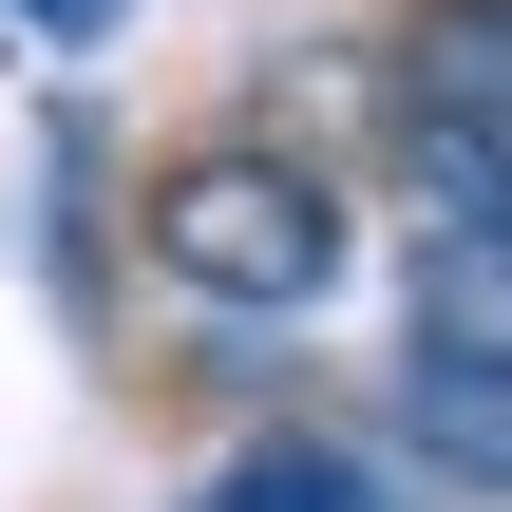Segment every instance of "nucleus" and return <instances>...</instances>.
Masks as SVG:
<instances>
[{
	"label": "nucleus",
	"instance_id": "obj_1",
	"mask_svg": "<svg viewBox=\"0 0 512 512\" xmlns=\"http://www.w3.org/2000/svg\"><path fill=\"white\" fill-rule=\"evenodd\" d=\"M152 266L190 304H247V323H304L342 285V190L304 152H171L152 171Z\"/></svg>",
	"mask_w": 512,
	"mask_h": 512
},
{
	"label": "nucleus",
	"instance_id": "obj_2",
	"mask_svg": "<svg viewBox=\"0 0 512 512\" xmlns=\"http://www.w3.org/2000/svg\"><path fill=\"white\" fill-rule=\"evenodd\" d=\"M399 456H418V475H456V494H512V361L418 342V361H399Z\"/></svg>",
	"mask_w": 512,
	"mask_h": 512
},
{
	"label": "nucleus",
	"instance_id": "obj_3",
	"mask_svg": "<svg viewBox=\"0 0 512 512\" xmlns=\"http://www.w3.org/2000/svg\"><path fill=\"white\" fill-rule=\"evenodd\" d=\"M190 512H399V475L361 456V437H323V418H285V437H247V456H209Z\"/></svg>",
	"mask_w": 512,
	"mask_h": 512
},
{
	"label": "nucleus",
	"instance_id": "obj_4",
	"mask_svg": "<svg viewBox=\"0 0 512 512\" xmlns=\"http://www.w3.org/2000/svg\"><path fill=\"white\" fill-rule=\"evenodd\" d=\"M418 342L512 361V209H437L418 228Z\"/></svg>",
	"mask_w": 512,
	"mask_h": 512
},
{
	"label": "nucleus",
	"instance_id": "obj_5",
	"mask_svg": "<svg viewBox=\"0 0 512 512\" xmlns=\"http://www.w3.org/2000/svg\"><path fill=\"white\" fill-rule=\"evenodd\" d=\"M38 19H57V38H95V19H114V0H38Z\"/></svg>",
	"mask_w": 512,
	"mask_h": 512
}]
</instances>
